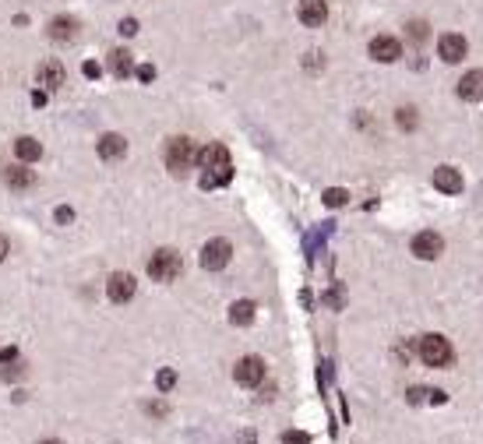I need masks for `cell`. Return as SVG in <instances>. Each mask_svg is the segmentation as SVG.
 <instances>
[{
    "label": "cell",
    "instance_id": "cell-13",
    "mask_svg": "<svg viewBox=\"0 0 483 444\" xmlns=\"http://www.w3.org/2000/svg\"><path fill=\"white\" fill-rule=\"evenodd\" d=\"M4 184L11 191H29V187H35V173L25 170V166H8V170H4Z\"/></svg>",
    "mask_w": 483,
    "mask_h": 444
},
{
    "label": "cell",
    "instance_id": "cell-34",
    "mask_svg": "<svg viewBox=\"0 0 483 444\" xmlns=\"http://www.w3.org/2000/svg\"><path fill=\"white\" fill-rule=\"evenodd\" d=\"M85 78H99V64L88 61V64H85Z\"/></svg>",
    "mask_w": 483,
    "mask_h": 444
},
{
    "label": "cell",
    "instance_id": "cell-16",
    "mask_svg": "<svg viewBox=\"0 0 483 444\" xmlns=\"http://www.w3.org/2000/svg\"><path fill=\"white\" fill-rule=\"evenodd\" d=\"M127 152V141L120 138V134H102L99 138V155L106 159V162H110V159H120Z\"/></svg>",
    "mask_w": 483,
    "mask_h": 444
},
{
    "label": "cell",
    "instance_id": "cell-10",
    "mask_svg": "<svg viewBox=\"0 0 483 444\" xmlns=\"http://www.w3.org/2000/svg\"><path fill=\"white\" fill-rule=\"evenodd\" d=\"M466 39L459 35V32H448V35H441V42H438V53H441V61L445 64H459L462 57H466Z\"/></svg>",
    "mask_w": 483,
    "mask_h": 444
},
{
    "label": "cell",
    "instance_id": "cell-36",
    "mask_svg": "<svg viewBox=\"0 0 483 444\" xmlns=\"http://www.w3.org/2000/svg\"><path fill=\"white\" fill-rule=\"evenodd\" d=\"M307 64H310V68H321V53H310V61H303V68H307Z\"/></svg>",
    "mask_w": 483,
    "mask_h": 444
},
{
    "label": "cell",
    "instance_id": "cell-31",
    "mask_svg": "<svg viewBox=\"0 0 483 444\" xmlns=\"http://www.w3.org/2000/svg\"><path fill=\"white\" fill-rule=\"evenodd\" d=\"M0 377H4V381H11V377H22V363H15V367L8 363V370H4V374H0Z\"/></svg>",
    "mask_w": 483,
    "mask_h": 444
},
{
    "label": "cell",
    "instance_id": "cell-11",
    "mask_svg": "<svg viewBox=\"0 0 483 444\" xmlns=\"http://www.w3.org/2000/svg\"><path fill=\"white\" fill-rule=\"evenodd\" d=\"M64 78H68V74H64V64H61V61H42L39 71H35V81H39L42 88H49V92L61 88Z\"/></svg>",
    "mask_w": 483,
    "mask_h": 444
},
{
    "label": "cell",
    "instance_id": "cell-25",
    "mask_svg": "<svg viewBox=\"0 0 483 444\" xmlns=\"http://www.w3.org/2000/svg\"><path fill=\"white\" fill-rule=\"evenodd\" d=\"M155 384H159V392H170V388L177 384V374L173 370H159L155 374Z\"/></svg>",
    "mask_w": 483,
    "mask_h": 444
},
{
    "label": "cell",
    "instance_id": "cell-20",
    "mask_svg": "<svg viewBox=\"0 0 483 444\" xmlns=\"http://www.w3.org/2000/svg\"><path fill=\"white\" fill-rule=\"evenodd\" d=\"M15 155H18L22 162H35V159L42 155V145H39L35 138H18V141H15Z\"/></svg>",
    "mask_w": 483,
    "mask_h": 444
},
{
    "label": "cell",
    "instance_id": "cell-39",
    "mask_svg": "<svg viewBox=\"0 0 483 444\" xmlns=\"http://www.w3.org/2000/svg\"><path fill=\"white\" fill-rule=\"evenodd\" d=\"M39 444H64V441H39Z\"/></svg>",
    "mask_w": 483,
    "mask_h": 444
},
{
    "label": "cell",
    "instance_id": "cell-28",
    "mask_svg": "<svg viewBox=\"0 0 483 444\" xmlns=\"http://www.w3.org/2000/svg\"><path fill=\"white\" fill-rule=\"evenodd\" d=\"M134 32H138V22L134 18H124L120 22V35H134Z\"/></svg>",
    "mask_w": 483,
    "mask_h": 444
},
{
    "label": "cell",
    "instance_id": "cell-4",
    "mask_svg": "<svg viewBox=\"0 0 483 444\" xmlns=\"http://www.w3.org/2000/svg\"><path fill=\"white\" fill-rule=\"evenodd\" d=\"M230 257H233V244L223 240V237L208 240V244L201 247V268H208V271H223V268L230 264Z\"/></svg>",
    "mask_w": 483,
    "mask_h": 444
},
{
    "label": "cell",
    "instance_id": "cell-9",
    "mask_svg": "<svg viewBox=\"0 0 483 444\" xmlns=\"http://www.w3.org/2000/svg\"><path fill=\"white\" fill-rule=\"evenodd\" d=\"M296 18L307 29H317V25H325V18H328V4H325V0H300Z\"/></svg>",
    "mask_w": 483,
    "mask_h": 444
},
{
    "label": "cell",
    "instance_id": "cell-6",
    "mask_svg": "<svg viewBox=\"0 0 483 444\" xmlns=\"http://www.w3.org/2000/svg\"><path fill=\"white\" fill-rule=\"evenodd\" d=\"M134 290H138V283H134V275H127V271H113L110 283H106V296H110L113 303H127L134 296Z\"/></svg>",
    "mask_w": 483,
    "mask_h": 444
},
{
    "label": "cell",
    "instance_id": "cell-29",
    "mask_svg": "<svg viewBox=\"0 0 483 444\" xmlns=\"http://www.w3.org/2000/svg\"><path fill=\"white\" fill-rule=\"evenodd\" d=\"M15 360H18V349H15V346L0 349V363H15Z\"/></svg>",
    "mask_w": 483,
    "mask_h": 444
},
{
    "label": "cell",
    "instance_id": "cell-5",
    "mask_svg": "<svg viewBox=\"0 0 483 444\" xmlns=\"http://www.w3.org/2000/svg\"><path fill=\"white\" fill-rule=\"evenodd\" d=\"M441 251H445V240H441V233H434V230H423V233L413 237V254L423 257V261L441 257Z\"/></svg>",
    "mask_w": 483,
    "mask_h": 444
},
{
    "label": "cell",
    "instance_id": "cell-26",
    "mask_svg": "<svg viewBox=\"0 0 483 444\" xmlns=\"http://www.w3.org/2000/svg\"><path fill=\"white\" fill-rule=\"evenodd\" d=\"M283 444H310V434H300V430H290V434H283Z\"/></svg>",
    "mask_w": 483,
    "mask_h": 444
},
{
    "label": "cell",
    "instance_id": "cell-7",
    "mask_svg": "<svg viewBox=\"0 0 483 444\" xmlns=\"http://www.w3.org/2000/svg\"><path fill=\"white\" fill-rule=\"evenodd\" d=\"M399 53H402V42L392 39V35H374L370 39V57L378 61V64H395Z\"/></svg>",
    "mask_w": 483,
    "mask_h": 444
},
{
    "label": "cell",
    "instance_id": "cell-22",
    "mask_svg": "<svg viewBox=\"0 0 483 444\" xmlns=\"http://www.w3.org/2000/svg\"><path fill=\"white\" fill-rule=\"evenodd\" d=\"M346 201H349V194H346L342 187H328V191H325V205H328V208H342Z\"/></svg>",
    "mask_w": 483,
    "mask_h": 444
},
{
    "label": "cell",
    "instance_id": "cell-35",
    "mask_svg": "<svg viewBox=\"0 0 483 444\" xmlns=\"http://www.w3.org/2000/svg\"><path fill=\"white\" fill-rule=\"evenodd\" d=\"M427 392H423V388H409V402H420Z\"/></svg>",
    "mask_w": 483,
    "mask_h": 444
},
{
    "label": "cell",
    "instance_id": "cell-30",
    "mask_svg": "<svg viewBox=\"0 0 483 444\" xmlns=\"http://www.w3.org/2000/svg\"><path fill=\"white\" fill-rule=\"evenodd\" d=\"M71 219H74V212H71L68 205H64V208H57V222H61V226H68Z\"/></svg>",
    "mask_w": 483,
    "mask_h": 444
},
{
    "label": "cell",
    "instance_id": "cell-15",
    "mask_svg": "<svg viewBox=\"0 0 483 444\" xmlns=\"http://www.w3.org/2000/svg\"><path fill=\"white\" fill-rule=\"evenodd\" d=\"M198 162L205 166V170H216V166H230V152L223 145H208L198 152Z\"/></svg>",
    "mask_w": 483,
    "mask_h": 444
},
{
    "label": "cell",
    "instance_id": "cell-12",
    "mask_svg": "<svg viewBox=\"0 0 483 444\" xmlns=\"http://www.w3.org/2000/svg\"><path fill=\"white\" fill-rule=\"evenodd\" d=\"M434 187L441 194H459L462 191V177H459L455 166H438V170H434Z\"/></svg>",
    "mask_w": 483,
    "mask_h": 444
},
{
    "label": "cell",
    "instance_id": "cell-38",
    "mask_svg": "<svg viewBox=\"0 0 483 444\" xmlns=\"http://www.w3.org/2000/svg\"><path fill=\"white\" fill-rule=\"evenodd\" d=\"M32 102L35 106H46V92H32Z\"/></svg>",
    "mask_w": 483,
    "mask_h": 444
},
{
    "label": "cell",
    "instance_id": "cell-27",
    "mask_svg": "<svg viewBox=\"0 0 483 444\" xmlns=\"http://www.w3.org/2000/svg\"><path fill=\"white\" fill-rule=\"evenodd\" d=\"M342 300H346L342 290H328V293H325V303H328V307H342Z\"/></svg>",
    "mask_w": 483,
    "mask_h": 444
},
{
    "label": "cell",
    "instance_id": "cell-37",
    "mask_svg": "<svg viewBox=\"0 0 483 444\" xmlns=\"http://www.w3.org/2000/svg\"><path fill=\"white\" fill-rule=\"evenodd\" d=\"M427 395H431V402H438V406L445 402V392H438V388H434V392H427Z\"/></svg>",
    "mask_w": 483,
    "mask_h": 444
},
{
    "label": "cell",
    "instance_id": "cell-21",
    "mask_svg": "<svg viewBox=\"0 0 483 444\" xmlns=\"http://www.w3.org/2000/svg\"><path fill=\"white\" fill-rule=\"evenodd\" d=\"M230 321L240 324V328L251 324V321H254V303H251V300H237V303L230 307Z\"/></svg>",
    "mask_w": 483,
    "mask_h": 444
},
{
    "label": "cell",
    "instance_id": "cell-3",
    "mask_svg": "<svg viewBox=\"0 0 483 444\" xmlns=\"http://www.w3.org/2000/svg\"><path fill=\"white\" fill-rule=\"evenodd\" d=\"M180 271H184V261H180V254H177V251H170V247L155 251V254H152V261H148V275H152L155 283H173Z\"/></svg>",
    "mask_w": 483,
    "mask_h": 444
},
{
    "label": "cell",
    "instance_id": "cell-32",
    "mask_svg": "<svg viewBox=\"0 0 483 444\" xmlns=\"http://www.w3.org/2000/svg\"><path fill=\"white\" fill-rule=\"evenodd\" d=\"M138 78H141V81H152V78H155V68H148V64L138 68Z\"/></svg>",
    "mask_w": 483,
    "mask_h": 444
},
{
    "label": "cell",
    "instance_id": "cell-2",
    "mask_svg": "<svg viewBox=\"0 0 483 444\" xmlns=\"http://www.w3.org/2000/svg\"><path fill=\"white\" fill-rule=\"evenodd\" d=\"M416 356L427 367H448L452 363V346H448L445 335H423V339H416Z\"/></svg>",
    "mask_w": 483,
    "mask_h": 444
},
{
    "label": "cell",
    "instance_id": "cell-18",
    "mask_svg": "<svg viewBox=\"0 0 483 444\" xmlns=\"http://www.w3.org/2000/svg\"><path fill=\"white\" fill-rule=\"evenodd\" d=\"M110 71H113V78H131L134 74V61H131L127 49H113L110 53Z\"/></svg>",
    "mask_w": 483,
    "mask_h": 444
},
{
    "label": "cell",
    "instance_id": "cell-17",
    "mask_svg": "<svg viewBox=\"0 0 483 444\" xmlns=\"http://www.w3.org/2000/svg\"><path fill=\"white\" fill-rule=\"evenodd\" d=\"M78 35V22L74 18H53L49 22V39H57V42H68V39H74Z\"/></svg>",
    "mask_w": 483,
    "mask_h": 444
},
{
    "label": "cell",
    "instance_id": "cell-1",
    "mask_svg": "<svg viewBox=\"0 0 483 444\" xmlns=\"http://www.w3.org/2000/svg\"><path fill=\"white\" fill-rule=\"evenodd\" d=\"M163 159H166V170H173L180 177L198 162V148H194L191 138H170L166 148H163Z\"/></svg>",
    "mask_w": 483,
    "mask_h": 444
},
{
    "label": "cell",
    "instance_id": "cell-14",
    "mask_svg": "<svg viewBox=\"0 0 483 444\" xmlns=\"http://www.w3.org/2000/svg\"><path fill=\"white\" fill-rule=\"evenodd\" d=\"M480 95H483V71L462 74V81H459V99L473 102V99H480Z\"/></svg>",
    "mask_w": 483,
    "mask_h": 444
},
{
    "label": "cell",
    "instance_id": "cell-23",
    "mask_svg": "<svg viewBox=\"0 0 483 444\" xmlns=\"http://www.w3.org/2000/svg\"><path fill=\"white\" fill-rule=\"evenodd\" d=\"M406 35H409L413 42H423L427 35H431V29H427V22H409V25H406Z\"/></svg>",
    "mask_w": 483,
    "mask_h": 444
},
{
    "label": "cell",
    "instance_id": "cell-33",
    "mask_svg": "<svg viewBox=\"0 0 483 444\" xmlns=\"http://www.w3.org/2000/svg\"><path fill=\"white\" fill-rule=\"evenodd\" d=\"M11 254V244H8V237H0V261H4Z\"/></svg>",
    "mask_w": 483,
    "mask_h": 444
},
{
    "label": "cell",
    "instance_id": "cell-24",
    "mask_svg": "<svg viewBox=\"0 0 483 444\" xmlns=\"http://www.w3.org/2000/svg\"><path fill=\"white\" fill-rule=\"evenodd\" d=\"M395 120H399V127H402V131H413V127H416V109H413V106H402Z\"/></svg>",
    "mask_w": 483,
    "mask_h": 444
},
{
    "label": "cell",
    "instance_id": "cell-19",
    "mask_svg": "<svg viewBox=\"0 0 483 444\" xmlns=\"http://www.w3.org/2000/svg\"><path fill=\"white\" fill-rule=\"evenodd\" d=\"M233 180V170L230 166H216V170H205L201 173V187L205 191H216V187H223V184H230Z\"/></svg>",
    "mask_w": 483,
    "mask_h": 444
},
{
    "label": "cell",
    "instance_id": "cell-8",
    "mask_svg": "<svg viewBox=\"0 0 483 444\" xmlns=\"http://www.w3.org/2000/svg\"><path fill=\"white\" fill-rule=\"evenodd\" d=\"M233 377H237V384H244V388L261 384V377H264V360H261V356H244V360L237 363Z\"/></svg>",
    "mask_w": 483,
    "mask_h": 444
}]
</instances>
